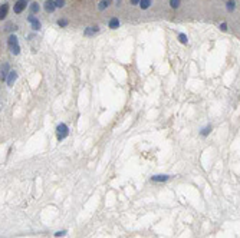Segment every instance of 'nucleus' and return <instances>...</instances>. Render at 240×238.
<instances>
[{
	"label": "nucleus",
	"instance_id": "nucleus-1",
	"mask_svg": "<svg viewBox=\"0 0 240 238\" xmlns=\"http://www.w3.org/2000/svg\"><path fill=\"white\" fill-rule=\"evenodd\" d=\"M7 46H9V49H10V52H12L13 55H19V53H20V46H19L17 38H16L14 35L9 36V39H7Z\"/></svg>",
	"mask_w": 240,
	"mask_h": 238
},
{
	"label": "nucleus",
	"instance_id": "nucleus-2",
	"mask_svg": "<svg viewBox=\"0 0 240 238\" xmlns=\"http://www.w3.org/2000/svg\"><path fill=\"white\" fill-rule=\"evenodd\" d=\"M68 133H69V129H68L66 123H59L58 128H56V138H58V141L65 139L68 136Z\"/></svg>",
	"mask_w": 240,
	"mask_h": 238
},
{
	"label": "nucleus",
	"instance_id": "nucleus-3",
	"mask_svg": "<svg viewBox=\"0 0 240 238\" xmlns=\"http://www.w3.org/2000/svg\"><path fill=\"white\" fill-rule=\"evenodd\" d=\"M26 0H17L16 3H14V7H13V12L16 13V14H19V13H22L23 10H25V7H26Z\"/></svg>",
	"mask_w": 240,
	"mask_h": 238
},
{
	"label": "nucleus",
	"instance_id": "nucleus-4",
	"mask_svg": "<svg viewBox=\"0 0 240 238\" xmlns=\"http://www.w3.org/2000/svg\"><path fill=\"white\" fill-rule=\"evenodd\" d=\"M55 9H56V4H55L53 0H46V1H45V10H46L47 13H52Z\"/></svg>",
	"mask_w": 240,
	"mask_h": 238
},
{
	"label": "nucleus",
	"instance_id": "nucleus-5",
	"mask_svg": "<svg viewBox=\"0 0 240 238\" xmlns=\"http://www.w3.org/2000/svg\"><path fill=\"white\" fill-rule=\"evenodd\" d=\"M28 20H29V23H32V27H33L35 30H39V29H40V22L36 19V17L29 16V17H28Z\"/></svg>",
	"mask_w": 240,
	"mask_h": 238
},
{
	"label": "nucleus",
	"instance_id": "nucleus-6",
	"mask_svg": "<svg viewBox=\"0 0 240 238\" xmlns=\"http://www.w3.org/2000/svg\"><path fill=\"white\" fill-rule=\"evenodd\" d=\"M168 179H170V175H154V176L151 178L153 182H165V181H168Z\"/></svg>",
	"mask_w": 240,
	"mask_h": 238
},
{
	"label": "nucleus",
	"instance_id": "nucleus-7",
	"mask_svg": "<svg viewBox=\"0 0 240 238\" xmlns=\"http://www.w3.org/2000/svg\"><path fill=\"white\" fill-rule=\"evenodd\" d=\"M17 79V73L16 72H9V76H7V79H6V82H7V85H13V82Z\"/></svg>",
	"mask_w": 240,
	"mask_h": 238
},
{
	"label": "nucleus",
	"instance_id": "nucleus-8",
	"mask_svg": "<svg viewBox=\"0 0 240 238\" xmlns=\"http://www.w3.org/2000/svg\"><path fill=\"white\" fill-rule=\"evenodd\" d=\"M98 30H99V27H98V26H91V27H88V29L85 30V35H86V36H89V35L96 33Z\"/></svg>",
	"mask_w": 240,
	"mask_h": 238
},
{
	"label": "nucleus",
	"instance_id": "nucleus-9",
	"mask_svg": "<svg viewBox=\"0 0 240 238\" xmlns=\"http://www.w3.org/2000/svg\"><path fill=\"white\" fill-rule=\"evenodd\" d=\"M7 7H9L7 3H3V4H1V9H0V17H1V19L6 17V14H7Z\"/></svg>",
	"mask_w": 240,
	"mask_h": 238
},
{
	"label": "nucleus",
	"instance_id": "nucleus-10",
	"mask_svg": "<svg viewBox=\"0 0 240 238\" xmlns=\"http://www.w3.org/2000/svg\"><path fill=\"white\" fill-rule=\"evenodd\" d=\"M120 26V20L117 19V17H112L111 20H109V27L111 29H117Z\"/></svg>",
	"mask_w": 240,
	"mask_h": 238
},
{
	"label": "nucleus",
	"instance_id": "nucleus-11",
	"mask_svg": "<svg viewBox=\"0 0 240 238\" xmlns=\"http://www.w3.org/2000/svg\"><path fill=\"white\" fill-rule=\"evenodd\" d=\"M109 3H111V0H102V1H99L98 9H99V10H105V9L109 6Z\"/></svg>",
	"mask_w": 240,
	"mask_h": 238
},
{
	"label": "nucleus",
	"instance_id": "nucleus-12",
	"mask_svg": "<svg viewBox=\"0 0 240 238\" xmlns=\"http://www.w3.org/2000/svg\"><path fill=\"white\" fill-rule=\"evenodd\" d=\"M151 1H153V0H141V3H140V7H141L142 10H147V9L151 6Z\"/></svg>",
	"mask_w": 240,
	"mask_h": 238
},
{
	"label": "nucleus",
	"instance_id": "nucleus-13",
	"mask_svg": "<svg viewBox=\"0 0 240 238\" xmlns=\"http://www.w3.org/2000/svg\"><path fill=\"white\" fill-rule=\"evenodd\" d=\"M7 70H9V65H4V66L1 68V80H6V79H7V76H9Z\"/></svg>",
	"mask_w": 240,
	"mask_h": 238
},
{
	"label": "nucleus",
	"instance_id": "nucleus-14",
	"mask_svg": "<svg viewBox=\"0 0 240 238\" xmlns=\"http://www.w3.org/2000/svg\"><path fill=\"white\" fill-rule=\"evenodd\" d=\"M210 132H211V126H210V125H207L206 128H203V129H201L200 133H201V136H207Z\"/></svg>",
	"mask_w": 240,
	"mask_h": 238
},
{
	"label": "nucleus",
	"instance_id": "nucleus-15",
	"mask_svg": "<svg viewBox=\"0 0 240 238\" xmlns=\"http://www.w3.org/2000/svg\"><path fill=\"white\" fill-rule=\"evenodd\" d=\"M226 4H227L226 7H227V10H229V12H233V10L236 9V3H234V1H232V0H229Z\"/></svg>",
	"mask_w": 240,
	"mask_h": 238
},
{
	"label": "nucleus",
	"instance_id": "nucleus-16",
	"mask_svg": "<svg viewBox=\"0 0 240 238\" xmlns=\"http://www.w3.org/2000/svg\"><path fill=\"white\" fill-rule=\"evenodd\" d=\"M39 4H38V3H32V4H30V12H32V13H38V12H39Z\"/></svg>",
	"mask_w": 240,
	"mask_h": 238
},
{
	"label": "nucleus",
	"instance_id": "nucleus-17",
	"mask_svg": "<svg viewBox=\"0 0 240 238\" xmlns=\"http://www.w3.org/2000/svg\"><path fill=\"white\" fill-rule=\"evenodd\" d=\"M170 6L174 7V9L178 7V6H180V0H170Z\"/></svg>",
	"mask_w": 240,
	"mask_h": 238
},
{
	"label": "nucleus",
	"instance_id": "nucleus-18",
	"mask_svg": "<svg viewBox=\"0 0 240 238\" xmlns=\"http://www.w3.org/2000/svg\"><path fill=\"white\" fill-rule=\"evenodd\" d=\"M178 40H180L181 43H187V36H186L184 33H180V35H178Z\"/></svg>",
	"mask_w": 240,
	"mask_h": 238
},
{
	"label": "nucleus",
	"instance_id": "nucleus-19",
	"mask_svg": "<svg viewBox=\"0 0 240 238\" xmlns=\"http://www.w3.org/2000/svg\"><path fill=\"white\" fill-rule=\"evenodd\" d=\"M58 25L62 26V27H65V26H68V20H65V19H59V20H58Z\"/></svg>",
	"mask_w": 240,
	"mask_h": 238
},
{
	"label": "nucleus",
	"instance_id": "nucleus-20",
	"mask_svg": "<svg viewBox=\"0 0 240 238\" xmlns=\"http://www.w3.org/2000/svg\"><path fill=\"white\" fill-rule=\"evenodd\" d=\"M55 4H56V7H63L65 6V0H55Z\"/></svg>",
	"mask_w": 240,
	"mask_h": 238
},
{
	"label": "nucleus",
	"instance_id": "nucleus-21",
	"mask_svg": "<svg viewBox=\"0 0 240 238\" xmlns=\"http://www.w3.org/2000/svg\"><path fill=\"white\" fill-rule=\"evenodd\" d=\"M63 235H66V231L63 230V231H58V233H55V237H63Z\"/></svg>",
	"mask_w": 240,
	"mask_h": 238
},
{
	"label": "nucleus",
	"instance_id": "nucleus-22",
	"mask_svg": "<svg viewBox=\"0 0 240 238\" xmlns=\"http://www.w3.org/2000/svg\"><path fill=\"white\" fill-rule=\"evenodd\" d=\"M140 3H141V0H131V4H134V6H140Z\"/></svg>",
	"mask_w": 240,
	"mask_h": 238
},
{
	"label": "nucleus",
	"instance_id": "nucleus-23",
	"mask_svg": "<svg viewBox=\"0 0 240 238\" xmlns=\"http://www.w3.org/2000/svg\"><path fill=\"white\" fill-rule=\"evenodd\" d=\"M220 27H221V30H227V25H226V23H221Z\"/></svg>",
	"mask_w": 240,
	"mask_h": 238
}]
</instances>
